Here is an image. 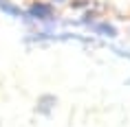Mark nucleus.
I'll list each match as a JSON object with an SVG mask.
<instances>
[{"instance_id": "1", "label": "nucleus", "mask_w": 130, "mask_h": 127, "mask_svg": "<svg viewBox=\"0 0 130 127\" xmlns=\"http://www.w3.org/2000/svg\"><path fill=\"white\" fill-rule=\"evenodd\" d=\"M29 15L31 18H38V20H51L53 18V11L46 5H33V7H29Z\"/></svg>"}, {"instance_id": "2", "label": "nucleus", "mask_w": 130, "mask_h": 127, "mask_svg": "<svg viewBox=\"0 0 130 127\" xmlns=\"http://www.w3.org/2000/svg\"><path fill=\"white\" fill-rule=\"evenodd\" d=\"M95 31L102 35H108V37H112L115 35V29L110 27V24H104V22H99V24H95Z\"/></svg>"}, {"instance_id": "3", "label": "nucleus", "mask_w": 130, "mask_h": 127, "mask_svg": "<svg viewBox=\"0 0 130 127\" xmlns=\"http://www.w3.org/2000/svg\"><path fill=\"white\" fill-rule=\"evenodd\" d=\"M0 9H2L5 13H9V15H20V9L15 7V5H7V2H2Z\"/></svg>"}, {"instance_id": "4", "label": "nucleus", "mask_w": 130, "mask_h": 127, "mask_svg": "<svg viewBox=\"0 0 130 127\" xmlns=\"http://www.w3.org/2000/svg\"><path fill=\"white\" fill-rule=\"evenodd\" d=\"M2 2H5V0H0V5H2Z\"/></svg>"}]
</instances>
